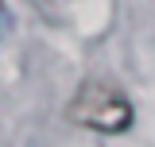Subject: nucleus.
Here are the masks:
<instances>
[{"label": "nucleus", "mask_w": 155, "mask_h": 147, "mask_svg": "<svg viewBox=\"0 0 155 147\" xmlns=\"http://www.w3.org/2000/svg\"><path fill=\"white\" fill-rule=\"evenodd\" d=\"M66 116H70V124H78V128H85V132L120 136V132L132 128L136 109H132V101L116 89V85L89 77V81H81L74 89L70 105H66Z\"/></svg>", "instance_id": "f257e3e1"}]
</instances>
